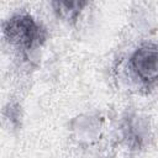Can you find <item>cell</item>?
Listing matches in <instances>:
<instances>
[{
    "label": "cell",
    "instance_id": "cell-1",
    "mask_svg": "<svg viewBox=\"0 0 158 158\" xmlns=\"http://www.w3.org/2000/svg\"><path fill=\"white\" fill-rule=\"evenodd\" d=\"M1 32L5 43L25 59L40 49L47 40L46 28L27 12H17L6 19Z\"/></svg>",
    "mask_w": 158,
    "mask_h": 158
},
{
    "label": "cell",
    "instance_id": "cell-2",
    "mask_svg": "<svg viewBox=\"0 0 158 158\" xmlns=\"http://www.w3.org/2000/svg\"><path fill=\"white\" fill-rule=\"evenodd\" d=\"M128 69L141 86L158 85V43L144 42L136 47L128 57Z\"/></svg>",
    "mask_w": 158,
    "mask_h": 158
},
{
    "label": "cell",
    "instance_id": "cell-3",
    "mask_svg": "<svg viewBox=\"0 0 158 158\" xmlns=\"http://www.w3.org/2000/svg\"><path fill=\"white\" fill-rule=\"evenodd\" d=\"M121 133L123 141L131 149H141L148 138V125L142 117L128 115L122 121Z\"/></svg>",
    "mask_w": 158,
    "mask_h": 158
},
{
    "label": "cell",
    "instance_id": "cell-4",
    "mask_svg": "<svg viewBox=\"0 0 158 158\" xmlns=\"http://www.w3.org/2000/svg\"><path fill=\"white\" fill-rule=\"evenodd\" d=\"M89 5L88 1H52L51 6L58 19L68 25H74L79 20L83 10Z\"/></svg>",
    "mask_w": 158,
    "mask_h": 158
},
{
    "label": "cell",
    "instance_id": "cell-5",
    "mask_svg": "<svg viewBox=\"0 0 158 158\" xmlns=\"http://www.w3.org/2000/svg\"><path fill=\"white\" fill-rule=\"evenodd\" d=\"M19 105L16 104H9L5 110H4V116L6 120H9V122L12 125V126H17L19 122H20V110H19Z\"/></svg>",
    "mask_w": 158,
    "mask_h": 158
}]
</instances>
